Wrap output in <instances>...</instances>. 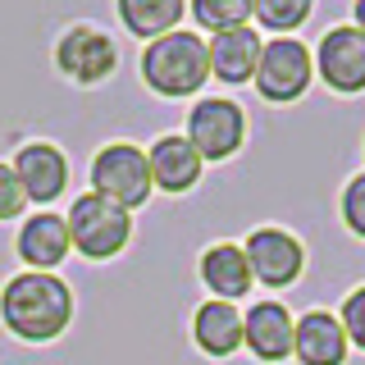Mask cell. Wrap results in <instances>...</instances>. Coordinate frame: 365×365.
Returning a JSON list of instances; mask_svg holds the SVG:
<instances>
[{
    "label": "cell",
    "instance_id": "16",
    "mask_svg": "<svg viewBox=\"0 0 365 365\" xmlns=\"http://www.w3.org/2000/svg\"><path fill=\"white\" fill-rule=\"evenodd\" d=\"M260 51H265V37L256 28H233L220 32V37L205 41V55H210V78H220L228 87H242L256 78Z\"/></svg>",
    "mask_w": 365,
    "mask_h": 365
},
{
    "label": "cell",
    "instance_id": "1",
    "mask_svg": "<svg viewBox=\"0 0 365 365\" xmlns=\"http://www.w3.org/2000/svg\"><path fill=\"white\" fill-rule=\"evenodd\" d=\"M0 324L19 342H55L73 324V288L60 274L19 269L0 288Z\"/></svg>",
    "mask_w": 365,
    "mask_h": 365
},
{
    "label": "cell",
    "instance_id": "14",
    "mask_svg": "<svg viewBox=\"0 0 365 365\" xmlns=\"http://www.w3.org/2000/svg\"><path fill=\"white\" fill-rule=\"evenodd\" d=\"M351 342L342 334L334 311H306L292 329V356L297 365H347Z\"/></svg>",
    "mask_w": 365,
    "mask_h": 365
},
{
    "label": "cell",
    "instance_id": "5",
    "mask_svg": "<svg viewBox=\"0 0 365 365\" xmlns=\"http://www.w3.org/2000/svg\"><path fill=\"white\" fill-rule=\"evenodd\" d=\"M91 192L106 197L123 210H137V205L151 201L155 182H151V165H146V151L133 142H106L96 155H91Z\"/></svg>",
    "mask_w": 365,
    "mask_h": 365
},
{
    "label": "cell",
    "instance_id": "11",
    "mask_svg": "<svg viewBox=\"0 0 365 365\" xmlns=\"http://www.w3.org/2000/svg\"><path fill=\"white\" fill-rule=\"evenodd\" d=\"M146 165H151V182L155 192H169V197H182L192 192L205 174V160L197 155V146L182 133H160L151 146H146Z\"/></svg>",
    "mask_w": 365,
    "mask_h": 365
},
{
    "label": "cell",
    "instance_id": "12",
    "mask_svg": "<svg viewBox=\"0 0 365 365\" xmlns=\"http://www.w3.org/2000/svg\"><path fill=\"white\" fill-rule=\"evenodd\" d=\"M14 251H19V260H23L28 269H37V274H55V269H60L64 260H68V251H73L64 215H55V210H37V215H28V220L19 224Z\"/></svg>",
    "mask_w": 365,
    "mask_h": 365
},
{
    "label": "cell",
    "instance_id": "13",
    "mask_svg": "<svg viewBox=\"0 0 365 365\" xmlns=\"http://www.w3.org/2000/svg\"><path fill=\"white\" fill-rule=\"evenodd\" d=\"M9 165H14L28 201H37V205H51L68 187V155L55 142H23Z\"/></svg>",
    "mask_w": 365,
    "mask_h": 365
},
{
    "label": "cell",
    "instance_id": "20",
    "mask_svg": "<svg viewBox=\"0 0 365 365\" xmlns=\"http://www.w3.org/2000/svg\"><path fill=\"white\" fill-rule=\"evenodd\" d=\"M187 14L210 37H220V32H233V28H251V0H192Z\"/></svg>",
    "mask_w": 365,
    "mask_h": 365
},
{
    "label": "cell",
    "instance_id": "7",
    "mask_svg": "<svg viewBox=\"0 0 365 365\" xmlns=\"http://www.w3.org/2000/svg\"><path fill=\"white\" fill-rule=\"evenodd\" d=\"M55 68L73 87H101L119 68V41L96 23H73L55 41Z\"/></svg>",
    "mask_w": 365,
    "mask_h": 365
},
{
    "label": "cell",
    "instance_id": "18",
    "mask_svg": "<svg viewBox=\"0 0 365 365\" xmlns=\"http://www.w3.org/2000/svg\"><path fill=\"white\" fill-rule=\"evenodd\" d=\"M114 14H119V23L133 32V37L160 41V37H169V32H178L187 5H182V0H119Z\"/></svg>",
    "mask_w": 365,
    "mask_h": 365
},
{
    "label": "cell",
    "instance_id": "23",
    "mask_svg": "<svg viewBox=\"0 0 365 365\" xmlns=\"http://www.w3.org/2000/svg\"><path fill=\"white\" fill-rule=\"evenodd\" d=\"M23 210H28V192H23L14 165H9V160H0V224L23 220Z\"/></svg>",
    "mask_w": 365,
    "mask_h": 365
},
{
    "label": "cell",
    "instance_id": "24",
    "mask_svg": "<svg viewBox=\"0 0 365 365\" xmlns=\"http://www.w3.org/2000/svg\"><path fill=\"white\" fill-rule=\"evenodd\" d=\"M351 28L365 32V0H356V5H351Z\"/></svg>",
    "mask_w": 365,
    "mask_h": 365
},
{
    "label": "cell",
    "instance_id": "6",
    "mask_svg": "<svg viewBox=\"0 0 365 365\" xmlns=\"http://www.w3.org/2000/svg\"><path fill=\"white\" fill-rule=\"evenodd\" d=\"M197 155L205 165H220V160H233L247 142V114L237 101L228 96H201L197 106L187 110V128H182Z\"/></svg>",
    "mask_w": 365,
    "mask_h": 365
},
{
    "label": "cell",
    "instance_id": "19",
    "mask_svg": "<svg viewBox=\"0 0 365 365\" xmlns=\"http://www.w3.org/2000/svg\"><path fill=\"white\" fill-rule=\"evenodd\" d=\"M311 14V0H251V28L269 32V37H292Z\"/></svg>",
    "mask_w": 365,
    "mask_h": 365
},
{
    "label": "cell",
    "instance_id": "10",
    "mask_svg": "<svg viewBox=\"0 0 365 365\" xmlns=\"http://www.w3.org/2000/svg\"><path fill=\"white\" fill-rule=\"evenodd\" d=\"M292 329H297V315L279 297H260L242 311V347L260 365H283L292 356Z\"/></svg>",
    "mask_w": 365,
    "mask_h": 365
},
{
    "label": "cell",
    "instance_id": "8",
    "mask_svg": "<svg viewBox=\"0 0 365 365\" xmlns=\"http://www.w3.org/2000/svg\"><path fill=\"white\" fill-rule=\"evenodd\" d=\"M242 256L251 265V279L269 292H283L292 288L297 279L306 274V247L302 237L288 233L279 224H265V228H251L247 242H242Z\"/></svg>",
    "mask_w": 365,
    "mask_h": 365
},
{
    "label": "cell",
    "instance_id": "21",
    "mask_svg": "<svg viewBox=\"0 0 365 365\" xmlns=\"http://www.w3.org/2000/svg\"><path fill=\"white\" fill-rule=\"evenodd\" d=\"M338 215H342V224H347V233H356L361 242H365V169H361V174H351L347 182H342Z\"/></svg>",
    "mask_w": 365,
    "mask_h": 365
},
{
    "label": "cell",
    "instance_id": "3",
    "mask_svg": "<svg viewBox=\"0 0 365 365\" xmlns=\"http://www.w3.org/2000/svg\"><path fill=\"white\" fill-rule=\"evenodd\" d=\"M64 224H68V242H73V251L83 260H114L133 242V215L123 205L96 197V192L73 197Z\"/></svg>",
    "mask_w": 365,
    "mask_h": 365
},
{
    "label": "cell",
    "instance_id": "22",
    "mask_svg": "<svg viewBox=\"0 0 365 365\" xmlns=\"http://www.w3.org/2000/svg\"><path fill=\"white\" fill-rule=\"evenodd\" d=\"M338 324H342V334H347L351 347L365 351V283L342 297V306H338Z\"/></svg>",
    "mask_w": 365,
    "mask_h": 365
},
{
    "label": "cell",
    "instance_id": "17",
    "mask_svg": "<svg viewBox=\"0 0 365 365\" xmlns=\"http://www.w3.org/2000/svg\"><path fill=\"white\" fill-rule=\"evenodd\" d=\"M192 342H197V351L215 361H228L237 347H242V311H237L233 302H201L197 311H192Z\"/></svg>",
    "mask_w": 365,
    "mask_h": 365
},
{
    "label": "cell",
    "instance_id": "4",
    "mask_svg": "<svg viewBox=\"0 0 365 365\" xmlns=\"http://www.w3.org/2000/svg\"><path fill=\"white\" fill-rule=\"evenodd\" d=\"M315 83V51L302 37H269L265 51H260L256 78L251 87L260 91V101L269 106H292L302 101Z\"/></svg>",
    "mask_w": 365,
    "mask_h": 365
},
{
    "label": "cell",
    "instance_id": "9",
    "mask_svg": "<svg viewBox=\"0 0 365 365\" xmlns=\"http://www.w3.org/2000/svg\"><path fill=\"white\" fill-rule=\"evenodd\" d=\"M315 78L338 96H361L365 91V32L351 23L329 28L315 46Z\"/></svg>",
    "mask_w": 365,
    "mask_h": 365
},
{
    "label": "cell",
    "instance_id": "15",
    "mask_svg": "<svg viewBox=\"0 0 365 365\" xmlns=\"http://www.w3.org/2000/svg\"><path fill=\"white\" fill-rule=\"evenodd\" d=\"M197 274H201L205 292H210L215 302H233V306L242 302L251 292V283H256L247 256H242V242H210L197 260Z\"/></svg>",
    "mask_w": 365,
    "mask_h": 365
},
{
    "label": "cell",
    "instance_id": "2",
    "mask_svg": "<svg viewBox=\"0 0 365 365\" xmlns=\"http://www.w3.org/2000/svg\"><path fill=\"white\" fill-rule=\"evenodd\" d=\"M137 68H142V83L155 91V96L165 101H187L197 96V91L210 83V55H205V37H197V32L178 28L169 32V37L160 41H146L142 60H137Z\"/></svg>",
    "mask_w": 365,
    "mask_h": 365
}]
</instances>
